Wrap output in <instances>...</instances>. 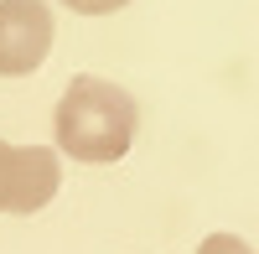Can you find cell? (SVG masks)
<instances>
[{
  "label": "cell",
  "mask_w": 259,
  "mask_h": 254,
  "mask_svg": "<svg viewBox=\"0 0 259 254\" xmlns=\"http://www.w3.org/2000/svg\"><path fill=\"white\" fill-rule=\"evenodd\" d=\"M52 52V11L41 0H0V78H26Z\"/></svg>",
  "instance_id": "cell-3"
},
{
  "label": "cell",
  "mask_w": 259,
  "mask_h": 254,
  "mask_svg": "<svg viewBox=\"0 0 259 254\" xmlns=\"http://www.w3.org/2000/svg\"><path fill=\"white\" fill-rule=\"evenodd\" d=\"M197 254H254L239 234H207L202 244H197Z\"/></svg>",
  "instance_id": "cell-4"
},
{
  "label": "cell",
  "mask_w": 259,
  "mask_h": 254,
  "mask_svg": "<svg viewBox=\"0 0 259 254\" xmlns=\"http://www.w3.org/2000/svg\"><path fill=\"white\" fill-rule=\"evenodd\" d=\"M135 99L119 83L83 73L68 83V94L57 99V145L73 161H119L135 140Z\"/></svg>",
  "instance_id": "cell-1"
},
{
  "label": "cell",
  "mask_w": 259,
  "mask_h": 254,
  "mask_svg": "<svg viewBox=\"0 0 259 254\" xmlns=\"http://www.w3.org/2000/svg\"><path fill=\"white\" fill-rule=\"evenodd\" d=\"M57 156L47 145H6L0 140V213H36L57 197Z\"/></svg>",
  "instance_id": "cell-2"
},
{
  "label": "cell",
  "mask_w": 259,
  "mask_h": 254,
  "mask_svg": "<svg viewBox=\"0 0 259 254\" xmlns=\"http://www.w3.org/2000/svg\"><path fill=\"white\" fill-rule=\"evenodd\" d=\"M62 6H73L78 16H109V11L130 6V0H62Z\"/></svg>",
  "instance_id": "cell-5"
}]
</instances>
